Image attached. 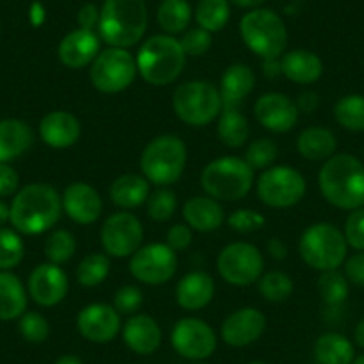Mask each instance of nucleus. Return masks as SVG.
I'll return each mask as SVG.
<instances>
[{
	"instance_id": "1",
	"label": "nucleus",
	"mask_w": 364,
	"mask_h": 364,
	"mask_svg": "<svg viewBox=\"0 0 364 364\" xmlns=\"http://www.w3.org/2000/svg\"><path fill=\"white\" fill-rule=\"evenodd\" d=\"M61 195L45 182L27 184L9 205V222L18 232L36 236L50 230L61 216Z\"/></svg>"
},
{
	"instance_id": "2",
	"label": "nucleus",
	"mask_w": 364,
	"mask_h": 364,
	"mask_svg": "<svg viewBox=\"0 0 364 364\" xmlns=\"http://www.w3.org/2000/svg\"><path fill=\"white\" fill-rule=\"evenodd\" d=\"M321 195L334 208H364V163L350 154H334L318 173Z\"/></svg>"
},
{
	"instance_id": "3",
	"label": "nucleus",
	"mask_w": 364,
	"mask_h": 364,
	"mask_svg": "<svg viewBox=\"0 0 364 364\" xmlns=\"http://www.w3.org/2000/svg\"><path fill=\"white\" fill-rule=\"evenodd\" d=\"M149 11L145 0H104L100 8L99 36L109 47L129 48L146 33Z\"/></svg>"
},
{
	"instance_id": "4",
	"label": "nucleus",
	"mask_w": 364,
	"mask_h": 364,
	"mask_svg": "<svg viewBox=\"0 0 364 364\" xmlns=\"http://www.w3.org/2000/svg\"><path fill=\"white\" fill-rule=\"evenodd\" d=\"M186 65V54L177 38L156 34L143 41L136 55L138 73L150 86H168L181 77Z\"/></svg>"
},
{
	"instance_id": "5",
	"label": "nucleus",
	"mask_w": 364,
	"mask_h": 364,
	"mask_svg": "<svg viewBox=\"0 0 364 364\" xmlns=\"http://www.w3.org/2000/svg\"><path fill=\"white\" fill-rule=\"evenodd\" d=\"M200 182L208 197L218 202H236L250 193L254 186V170L240 157H218L205 164Z\"/></svg>"
},
{
	"instance_id": "6",
	"label": "nucleus",
	"mask_w": 364,
	"mask_h": 364,
	"mask_svg": "<svg viewBox=\"0 0 364 364\" xmlns=\"http://www.w3.org/2000/svg\"><path fill=\"white\" fill-rule=\"evenodd\" d=\"M188 161L184 141L175 134H161L145 146L139 159L143 177L159 188H168L181 178Z\"/></svg>"
},
{
	"instance_id": "7",
	"label": "nucleus",
	"mask_w": 364,
	"mask_h": 364,
	"mask_svg": "<svg viewBox=\"0 0 364 364\" xmlns=\"http://www.w3.org/2000/svg\"><path fill=\"white\" fill-rule=\"evenodd\" d=\"M240 33L245 45L264 59H279L288 45L284 20L272 9L255 8L241 18Z\"/></svg>"
},
{
	"instance_id": "8",
	"label": "nucleus",
	"mask_w": 364,
	"mask_h": 364,
	"mask_svg": "<svg viewBox=\"0 0 364 364\" xmlns=\"http://www.w3.org/2000/svg\"><path fill=\"white\" fill-rule=\"evenodd\" d=\"M346 247L345 234L327 222L307 227L299 243L300 257L318 272L338 269L346 259Z\"/></svg>"
},
{
	"instance_id": "9",
	"label": "nucleus",
	"mask_w": 364,
	"mask_h": 364,
	"mask_svg": "<svg viewBox=\"0 0 364 364\" xmlns=\"http://www.w3.org/2000/svg\"><path fill=\"white\" fill-rule=\"evenodd\" d=\"M173 111L184 124L191 127H204L218 118L222 111V97L218 87L208 80H190L175 90Z\"/></svg>"
},
{
	"instance_id": "10",
	"label": "nucleus",
	"mask_w": 364,
	"mask_h": 364,
	"mask_svg": "<svg viewBox=\"0 0 364 364\" xmlns=\"http://www.w3.org/2000/svg\"><path fill=\"white\" fill-rule=\"evenodd\" d=\"M257 197L264 205L273 209H288L306 197V178L288 164L266 168L257 178Z\"/></svg>"
},
{
	"instance_id": "11",
	"label": "nucleus",
	"mask_w": 364,
	"mask_h": 364,
	"mask_svg": "<svg viewBox=\"0 0 364 364\" xmlns=\"http://www.w3.org/2000/svg\"><path fill=\"white\" fill-rule=\"evenodd\" d=\"M138 75L136 58L127 48L109 47L100 50L90 65V80L102 93H120L134 82Z\"/></svg>"
},
{
	"instance_id": "12",
	"label": "nucleus",
	"mask_w": 364,
	"mask_h": 364,
	"mask_svg": "<svg viewBox=\"0 0 364 364\" xmlns=\"http://www.w3.org/2000/svg\"><path fill=\"white\" fill-rule=\"evenodd\" d=\"M220 277L230 286L247 288L261 279L264 269V257L257 247L245 241L230 243L220 252L216 259Z\"/></svg>"
},
{
	"instance_id": "13",
	"label": "nucleus",
	"mask_w": 364,
	"mask_h": 364,
	"mask_svg": "<svg viewBox=\"0 0 364 364\" xmlns=\"http://www.w3.org/2000/svg\"><path fill=\"white\" fill-rule=\"evenodd\" d=\"M178 266L177 252L166 243H150L139 247L129 261V269L136 281L146 286H161L170 281Z\"/></svg>"
},
{
	"instance_id": "14",
	"label": "nucleus",
	"mask_w": 364,
	"mask_h": 364,
	"mask_svg": "<svg viewBox=\"0 0 364 364\" xmlns=\"http://www.w3.org/2000/svg\"><path fill=\"white\" fill-rule=\"evenodd\" d=\"M102 248L109 257H131L143 243V225L129 211L111 215L100 230Z\"/></svg>"
},
{
	"instance_id": "15",
	"label": "nucleus",
	"mask_w": 364,
	"mask_h": 364,
	"mask_svg": "<svg viewBox=\"0 0 364 364\" xmlns=\"http://www.w3.org/2000/svg\"><path fill=\"white\" fill-rule=\"evenodd\" d=\"M171 346L184 359L204 360L216 350L215 331L200 318H182L171 328Z\"/></svg>"
},
{
	"instance_id": "16",
	"label": "nucleus",
	"mask_w": 364,
	"mask_h": 364,
	"mask_svg": "<svg viewBox=\"0 0 364 364\" xmlns=\"http://www.w3.org/2000/svg\"><path fill=\"white\" fill-rule=\"evenodd\" d=\"M70 282L65 269L52 262L38 264L31 272L27 291L34 302L41 307H54L68 295Z\"/></svg>"
},
{
	"instance_id": "17",
	"label": "nucleus",
	"mask_w": 364,
	"mask_h": 364,
	"mask_svg": "<svg viewBox=\"0 0 364 364\" xmlns=\"http://www.w3.org/2000/svg\"><path fill=\"white\" fill-rule=\"evenodd\" d=\"M77 331L91 343H109L122 331L120 313L107 304H90L77 314Z\"/></svg>"
},
{
	"instance_id": "18",
	"label": "nucleus",
	"mask_w": 364,
	"mask_h": 364,
	"mask_svg": "<svg viewBox=\"0 0 364 364\" xmlns=\"http://www.w3.org/2000/svg\"><path fill=\"white\" fill-rule=\"evenodd\" d=\"M266 331V316L255 307H241L223 320L220 334L229 346L243 348L257 341Z\"/></svg>"
},
{
	"instance_id": "19",
	"label": "nucleus",
	"mask_w": 364,
	"mask_h": 364,
	"mask_svg": "<svg viewBox=\"0 0 364 364\" xmlns=\"http://www.w3.org/2000/svg\"><path fill=\"white\" fill-rule=\"evenodd\" d=\"M299 107L289 97L282 93H264L254 107L255 120L272 132H288L299 122Z\"/></svg>"
},
{
	"instance_id": "20",
	"label": "nucleus",
	"mask_w": 364,
	"mask_h": 364,
	"mask_svg": "<svg viewBox=\"0 0 364 364\" xmlns=\"http://www.w3.org/2000/svg\"><path fill=\"white\" fill-rule=\"evenodd\" d=\"M63 211L79 225H91L100 218L104 209L102 197L86 182H72L61 195Z\"/></svg>"
},
{
	"instance_id": "21",
	"label": "nucleus",
	"mask_w": 364,
	"mask_h": 364,
	"mask_svg": "<svg viewBox=\"0 0 364 364\" xmlns=\"http://www.w3.org/2000/svg\"><path fill=\"white\" fill-rule=\"evenodd\" d=\"M59 61L72 70L90 66L100 54V36L97 31L75 29L66 34L58 48Z\"/></svg>"
},
{
	"instance_id": "22",
	"label": "nucleus",
	"mask_w": 364,
	"mask_h": 364,
	"mask_svg": "<svg viewBox=\"0 0 364 364\" xmlns=\"http://www.w3.org/2000/svg\"><path fill=\"white\" fill-rule=\"evenodd\" d=\"M80 134L79 118L68 111H52L40 122V138L50 149H70L79 141Z\"/></svg>"
},
{
	"instance_id": "23",
	"label": "nucleus",
	"mask_w": 364,
	"mask_h": 364,
	"mask_svg": "<svg viewBox=\"0 0 364 364\" xmlns=\"http://www.w3.org/2000/svg\"><path fill=\"white\" fill-rule=\"evenodd\" d=\"M124 343L139 355H150L156 352L163 341V332L159 323L149 314H134L125 321L122 328Z\"/></svg>"
},
{
	"instance_id": "24",
	"label": "nucleus",
	"mask_w": 364,
	"mask_h": 364,
	"mask_svg": "<svg viewBox=\"0 0 364 364\" xmlns=\"http://www.w3.org/2000/svg\"><path fill=\"white\" fill-rule=\"evenodd\" d=\"M215 296V281L205 272H190L178 281L175 300L186 311H198L209 306Z\"/></svg>"
},
{
	"instance_id": "25",
	"label": "nucleus",
	"mask_w": 364,
	"mask_h": 364,
	"mask_svg": "<svg viewBox=\"0 0 364 364\" xmlns=\"http://www.w3.org/2000/svg\"><path fill=\"white\" fill-rule=\"evenodd\" d=\"M255 87L254 70L243 63L230 65L220 79V97L222 107H240V104L250 95Z\"/></svg>"
},
{
	"instance_id": "26",
	"label": "nucleus",
	"mask_w": 364,
	"mask_h": 364,
	"mask_svg": "<svg viewBox=\"0 0 364 364\" xmlns=\"http://www.w3.org/2000/svg\"><path fill=\"white\" fill-rule=\"evenodd\" d=\"M182 215L188 225L198 232H215L223 225L225 213L222 204L211 197H191L184 204Z\"/></svg>"
},
{
	"instance_id": "27",
	"label": "nucleus",
	"mask_w": 364,
	"mask_h": 364,
	"mask_svg": "<svg viewBox=\"0 0 364 364\" xmlns=\"http://www.w3.org/2000/svg\"><path fill=\"white\" fill-rule=\"evenodd\" d=\"M34 132L23 120H0V163H11L33 146Z\"/></svg>"
},
{
	"instance_id": "28",
	"label": "nucleus",
	"mask_w": 364,
	"mask_h": 364,
	"mask_svg": "<svg viewBox=\"0 0 364 364\" xmlns=\"http://www.w3.org/2000/svg\"><path fill=\"white\" fill-rule=\"evenodd\" d=\"M282 73L288 77L291 82L307 84L316 82L323 73V63L314 52L306 50V48H296V50L288 52L281 59Z\"/></svg>"
},
{
	"instance_id": "29",
	"label": "nucleus",
	"mask_w": 364,
	"mask_h": 364,
	"mask_svg": "<svg viewBox=\"0 0 364 364\" xmlns=\"http://www.w3.org/2000/svg\"><path fill=\"white\" fill-rule=\"evenodd\" d=\"M150 197V182L143 175L125 173L113 181L109 186V198L120 209H136Z\"/></svg>"
},
{
	"instance_id": "30",
	"label": "nucleus",
	"mask_w": 364,
	"mask_h": 364,
	"mask_svg": "<svg viewBox=\"0 0 364 364\" xmlns=\"http://www.w3.org/2000/svg\"><path fill=\"white\" fill-rule=\"evenodd\" d=\"M338 149L334 132L325 127H307L296 139V150L307 161H327Z\"/></svg>"
},
{
	"instance_id": "31",
	"label": "nucleus",
	"mask_w": 364,
	"mask_h": 364,
	"mask_svg": "<svg viewBox=\"0 0 364 364\" xmlns=\"http://www.w3.org/2000/svg\"><path fill=\"white\" fill-rule=\"evenodd\" d=\"M26 309L27 293L22 281L11 272H0V320H16Z\"/></svg>"
},
{
	"instance_id": "32",
	"label": "nucleus",
	"mask_w": 364,
	"mask_h": 364,
	"mask_svg": "<svg viewBox=\"0 0 364 364\" xmlns=\"http://www.w3.org/2000/svg\"><path fill=\"white\" fill-rule=\"evenodd\" d=\"M218 132L220 141L229 149H240L247 143L248 136H250V127H248V120L240 107H222L218 114Z\"/></svg>"
},
{
	"instance_id": "33",
	"label": "nucleus",
	"mask_w": 364,
	"mask_h": 364,
	"mask_svg": "<svg viewBox=\"0 0 364 364\" xmlns=\"http://www.w3.org/2000/svg\"><path fill=\"white\" fill-rule=\"evenodd\" d=\"M314 357L320 364H352L353 345L338 332L321 334L314 343Z\"/></svg>"
},
{
	"instance_id": "34",
	"label": "nucleus",
	"mask_w": 364,
	"mask_h": 364,
	"mask_svg": "<svg viewBox=\"0 0 364 364\" xmlns=\"http://www.w3.org/2000/svg\"><path fill=\"white\" fill-rule=\"evenodd\" d=\"M191 20V6L188 0H163L157 8V23L166 34H181Z\"/></svg>"
},
{
	"instance_id": "35",
	"label": "nucleus",
	"mask_w": 364,
	"mask_h": 364,
	"mask_svg": "<svg viewBox=\"0 0 364 364\" xmlns=\"http://www.w3.org/2000/svg\"><path fill=\"white\" fill-rule=\"evenodd\" d=\"M111 269V261L109 255L104 252V254H87L82 261L79 262L75 272L77 282L84 288H95L100 286L107 279Z\"/></svg>"
},
{
	"instance_id": "36",
	"label": "nucleus",
	"mask_w": 364,
	"mask_h": 364,
	"mask_svg": "<svg viewBox=\"0 0 364 364\" xmlns=\"http://www.w3.org/2000/svg\"><path fill=\"white\" fill-rule=\"evenodd\" d=\"M230 16L229 0H198L195 18L198 27L208 33H218L227 26Z\"/></svg>"
},
{
	"instance_id": "37",
	"label": "nucleus",
	"mask_w": 364,
	"mask_h": 364,
	"mask_svg": "<svg viewBox=\"0 0 364 364\" xmlns=\"http://www.w3.org/2000/svg\"><path fill=\"white\" fill-rule=\"evenodd\" d=\"M334 118L343 129L352 132L364 131V97L345 95L336 102Z\"/></svg>"
},
{
	"instance_id": "38",
	"label": "nucleus",
	"mask_w": 364,
	"mask_h": 364,
	"mask_svg": "<svg viewBox=\"0 0 364 364\" xmlns=\"http://www.w3.org/2000/svg\"><path fill=\"white\" fill-rule=\"evenodd\" d=\"M257 288L262 299L277 304L284 302L293 295L295 284H293V279L288 273L273 269V272L262 273L261 279L257 281Z\"/></svg>"
},
{
	"instance_id": "39",
	"label": "nucleus",
	"mask_w": 364,
	"mask_h": 364,
	"mask_svg": "<svg viewBox=\"0 0 364 364\" xmlns=\"http://www.w3.org/2000/svg\"><path fill=\"white\" fill-rule=\"evenodd\" d=\"M77 241L72 232L65 229H58L45 241V255L52 264H65L75 255Z\"/></svg>"
},
{
	"instance_id": "40",
	"label": "nucleus",
	"mask_w": 364,
	"mask_h": 364,
	"mask_svg": "<svg viewBox=\"0 0 364 364\" xmlns=\"http://www.w3.org/2000/svg\"><path fill=\"white\" fill-rule=\"evenodd\" d=\"M318 291L328 306H339L348 296V279L338 269L321 272L318 279Z\"/></svg>"
},
{
	"instance_id": "41",
	"label": "nucleus",
	"mask_w": 364,
	"mask_h": 364,
	"mask_svg": "<svg viewBox=\"0 0 364 364\" xmlns=\"http://www.w3.org/2000/svg\"><path fill=\"white\" fill-rule=\"evenodd\" d=\"M26 255L22 237L11 229H0V272H9L18 266Z\"/></svg>"
},
{
	"instance_id": "42",
	"label": "nucleus",
	"mask_w": 364,
	"mask_h": 364,
	"mask_svg": "<svg viewBox=\"0 0 364 364\" xmlns=\"http://www.w3.org/2000/svg\"><path fill=\"white\" fill-rule=\"evenodd\" d=\"M279 156V149L275 145V141L268 138H259L254 143H250L247 154H245V161L248 163V166L252 170H262L273 166L275 159Z\"/></svg>"
},
{
	"instance_id": "43",
	"label": "nucleus",
	"mask_w": 364,
	"mask_h": 364,
	"mask_svg": "<svg viewBox=\"0 0 364 364\" xmlns=\"http://www.w3.org/2000/svg\"><path fill=\"white\" fill-rule=\"evenodd\" d=\"M177 211V197L168 188H159L150 193L146 200V213L154 222H168Z\"/></svg>"
},
{
	"instance_id": "44",
	"label": "nucleus",
	"mask_w": 364,
	"mask_h": 364,
	"mask_svg": "<svg viewBox=\"0 0 364 364\" xmlns=\"http://www.w3.org/2000/svg\"><path fill=\"white\" fill-rule=\"evenodd\" d=\"M18 331L22 338L29 343H43L50 336V325H48L47 318L40 313H23L18 321Z\"/></svg>"
},
{
	"instance_id": "45",
	"label": "nucleus",
	"mask_w": 364,
	"mask_h": 364,
	"mask_svg": "<svg viewBox=\"0 0 364 364\" xmlns=\"http://www.w3.org/2000/svg\"><path fill=\"white\" fill-rule=\"evenodd\" d=\"M264 216L252 209H237L227 218V223L232 230L240 234H250L255 230H261L264 227Z\"/></svg>"
},
{
	"instance_id": "46",
	"label": "nucleus",
	"mask_w": 364,
	"mask_h": 364,
	"mask_svg": "<svg viewBox=\"0 0 364 364\" xmlns=\"http://www.w3.org/2000/svg\"><path fill=\"white\" fill-rule=\"evenodd\" d=\"M181 45H182V50L186 55H204L205 52L211 48L213 43V38L211 33H208L205 29L202 27H195V29H190L184 33V36L181 38Z\"/></svg>"
},
{
	"instance_id": "47",
	"label": "nucleus",
	"mask_w": 364,
	"mask_h": 364,
	"mask_svg": "<svg viewBox=\"0 0 364 364\" xmlns=\"http://www.w3.org/2000/svg\"><path fill=\"white\" fill-rule=\"evenodd\" d=\"M143 306V293L138 286H122L114 293V309L120 314H134Z\"/></svg>"
},
{
	"instance_id": "48",
	"label": "nucleus",
	"mask_w": 364,
	"mask_h": 364,
	"mask_svg": "<svg viewBox=\"0 0 364 364\" xmlns=\"http://www.w3.org/2000/svg\"><path fill=\"white\" fill-rule=\"evenodd\" d=\"M343 234H345V240L350 247L364 252V208L350 211Z\"/></svg>"
},
{
	"instance_id": "49",
	"label": "nucleus",
	"mask_w": 364,
	"mask_h": 364,
	"mask_svg": "<svg viewBox=\"0 0 364 364\" xmlns=\"http://www.w3.org/2000/svg\"><path fill=\"white\" fill-rule=\"evenodd\" d=\"M193 241V229L188 223H175L166 232V245L175 252L186 250Z\"/></svg>"
},
{
	"instance_id": "50",
	"label": "nucleus",
	"mask_w": 364,
	"mask_h": 364,
	"mask_svg": "<svg viewBox=\"0 0 364 364\" xmlns=\"http://www.w3.org/2000/svg\"><path fill=\"white\" fill-rule=\"evenodd\" d=\"M345 277L352 284L364 288V252H357L345 262Z\"/></svg>"
},
{
	"instance_id": "51",
	"label": "nucleus",
	"mask_w": 364,
	"mask_h": 364,
	"mask_svg": "<svg viewBox=\"0 0 364 364\" xmlns=\"http://www.w3.org/2000/svg\"><path fill=\"white\" fill-rule=\"evenodd\" d=\"M20 186V177L15 168L8 163H0V197H11Z\"/></svg>"
},
{
	"instance_id": "52",
	"label": "nucleus",
	"mask_w": 364,
	"mask_h": 364,
	"mask_svg": "<svg viewBox=\"0 0 364 364\" xmlns=\"http://www.w3.org/2000/svg\"><path fill=\"white\" fill-rule=\"evenodd\" d=\"M99 20L100 9L95 4H84L79 9V15H77V23H79L80 29L97 31L99 29Z\"/></svg>"
},
{
	"instance_id": "53",
	"label": "nucleus",
	"mask_w": 364,
	"mask_h": 364,
	"mask_svg": "<svg viewBox=\"0 0 364 364\" xmlns=\"http://www.w3.org/2000/svg\"><path fill=\"white\" fill-rule=\"evenodd\" d=\"M295 104L296 107H299V111H302V113H313L318 107V104H320V99H318V95L314 91H306V93H302V95L296 99Z\"/></svg>"
},
{
	"instance_id": "54",
	"label": "nucleus",
	"mask_w": 364,
	"mask_h": 364,
	"mask_svg": "<svg viewBox=\"0 0 364 364\" xmlns=\"http://www.w3.org/2000/svg\"><path fill=\"white\" fill-rule=\"evenodd\" d=\"M266 250H268L269 257H273L275 261H282V259L288 257V247H286V243H282V240H279V237H272V240L266 243Z\"/></svg>"
},
{
	"instance_id": "55",
	"label": "nucleus",
	"mask_w": 364,
	"mask_h": 364,
	"mask_svg": "<svg viewBox=\"0 0 364 364\" xmlns=\"http://www.w3.org/2000/svg\"><path fill=\"white\" fill-rule=\"evenodd\" d=\"M262 72H264V75L269 77V79L281 75V73H282L281 58H279V59H264V63H262Z\"/></svg>"
},
{
	"instance_id": "56",
	"label": "nucleus",
	"mask_w": 364,
	"mask_h": 364,
	"mask_svg": "<svg viewBox=\"0 0 364 364\" xmlns=\"http://www.w3.org/2000/svg\"><path fill=\"white\" fill-rule=\"evenodd\" d=\"M232 4L240 6V8H245V9H255L259 8V6L264 2V0H230Z\"/></svg>"
},
{
	"instance_id": "57",
	"label": "nucleus",
	"mask_w": 364,
	"mask_h": 364,
	"mask_svg": "<svg viewBox=\"0 0 364 364\" xmlns=\"http://www.w3.org/2000/svg\"><path fill=\"white\" fill-rule=\"evenodd\" d=\"M353 339H355L357 346L364 348V318L359 321V323H357L355 332H353Z\"/></svg>"
},
{
	"instance_id": "58",
	"label": "nucleus",
	"mask_w": 364,
	"mask_h": 364,
	"mask_svg": "<svg viewBox=\"0 0 364 364\" xmlns=\"http://www.w3.org/2000/svg\"><path fill=\"white\" fill-rule=\"evenodd\" d=\"M54 364H82V360L77 355H72V353H66V355H61Z\"/></svg>"
},
{
	"instance_id": "59",
	"label": "nucleus",
	"mask_w": 364,
	"mask_h": 364,
	"mask_svg": "<svg viewBox=\"0 0 364 364\" xmlns=\"http://www.w3.org/2000/svg\"><path fill=\"white\" fill-rule=\"evenodd\" d=\"M6 222H9V205L0 200V229L4 227Z\"/></svg>"
},
{
	"instance_id": "60",
	"label": "nucleus",
	"mask_w": 364,
	"mask_h": 364,
	"mask_svg": "<svg viewBox=\"0 0 364 364\" xmlns=\"http://www.w3.org/2000/svg\"><path fill=\"white\" fill-rule=\"evenodd\" d=\"M352 364H364V353H360L359 357H353Z\"/></svg>"
},
{
	"instance_id": "61",
	"label": "nucleus",
	"mask_w": 364,
	"mask_h": 364,
	"mask_svg": "<svg viewBox=\"0 0 364 364\" xmlns=\"http://www.w3.org/2000/svg\"><path fill=\"white\" fill-rule=\"evenodd\" d=\"M248 364H266V363H261V360H254V363H248Z\"/></svg>"
},
{
	"instance_id": "62",
	"label": "nucleus",
	"mask_w": 364,
	"mask_h": 364,
	"mask_svg": "<svg viewBox=\"0 0 364 364\" xmlns=\"http://www.w3.org/2000/svg\"><path fill=\"white\" fill-rule=\"evenodd\" d=\"M193 364H205V363H193Z\"/></svg>"
}]
</instances>
